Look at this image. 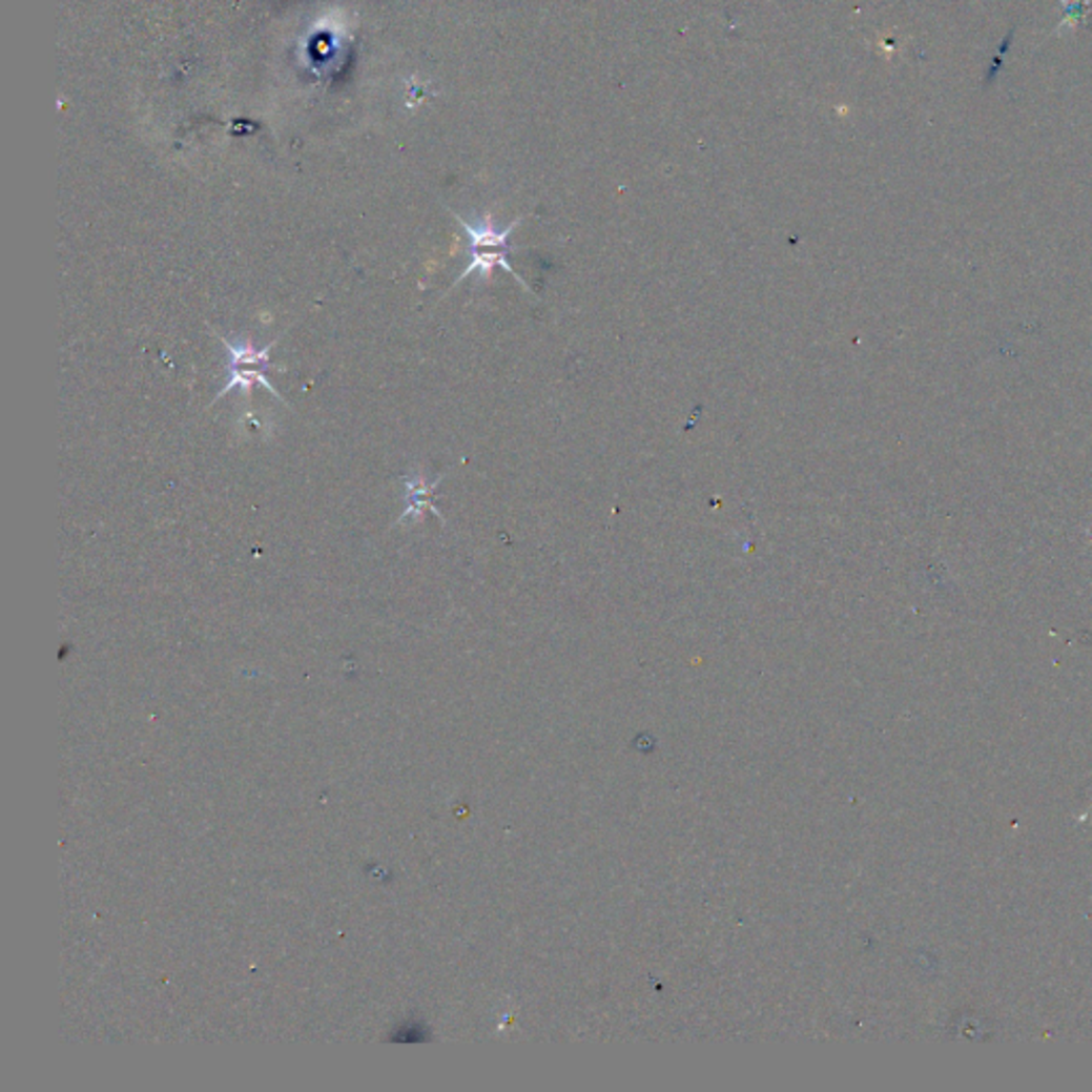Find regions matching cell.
Segmentation results:
<instances>
[{"label":"cell","mask_w":1092,"mask_h":1092,"mask_svg":"<svg viewBox=\"0 0 1092 1092\" xmlns=\"http://www.w3.org/2000/svg\"><path fill=\"white\" fill-rule=\"evenodd\" d=\"M229 370H231L229 383H227V385H225V387L221 389V393H218V395L213 397L211 406H213L215 401H221V397H223V395H227V393H231L233 389H240V393H242V395H244L246 399H250V395H252V389H254V387H263V389H267V391H269V393H271V395H273V397L277 399V401L286 404V401L282 399V395L277 393V389H275V387H273V385L269 383V378H267V376H265V374H263L261 370H242V368H229Z\"/></svg>","instance_id":"obj_5"},{"label":"cell","mask_w":1092,"mask_h":1092,"mask_svg":"<svg viewBox=\"0 0 1092 1092\" xmlns=\"http://www.w3.org/2000/svg\"><path fill=\"white\" fill-rule=\"evenodd\" d=\"M453 215H455V221L461 225V229L468 233L470 248H476V250H506V248H511V246H508V240H511L513 231L521 223V218H517V221L508 225L506 229H497L491 213H482L478 221H474V223L466 221V218H461L459 213H453Z\"/></svg>","instance_id":"obj_2"},{"label":"cell","mask_w":1092,"mask_h":1092,"mask_svg":"<svg viewBox=\"0 0 1092 1092\" xmlns=\"http://www.w3.org/2000/svg\"><path fill=\"white\" fill-rule=\"evenodd\" d=\"M442 482V476L435 478L433 482H427V478L420 474V472H414L412 476H406L404 478V485H406V511L404 515L397 519L395 526H414V523H420V519L425 517V513H433L435 517H438L442 523H445V517L442 513L435 508L431 495L435 491V487H438Z\"/></svg>","instance_id":"obj_1"},{"label":"cell","mask_w":1092,"mask_h":1092,"mask_svg":"<svg viewBox=\"0 0 1092 1092\" xmlns=\"http://www.w3.org/2000/svg\"><path fill=\"white\" fill-rule=\"evenodd\" d=\"M213 335L223 342V346L227 348L229 352V368H240V366H267L269 363V356H271V350L273 346L277 344V339L269 342L267 346L263 348H256L252 339H240V342H229L227 337H223V333L213 331Z\"/></svg>","instance_id":"obj_4"},{"label":"cell","mask_w":1092,"mask_h":1092,"mask_svg":"<svg viewBox=\"0 0 1092 1092\" xmlns=\"http://www.w3.org/2000/svg\"><path fill=\"white\" fill-rule=\"evenodd\" d=\"M508 252H511V248H506V250H476V248H470V263H468V267L457 275V280H455L453 286H457V284H459L461 280H466L470 273H478L480 282H489L493 269H495V267H501V269H506L508 273H513L515 280H517L521 286L530 288L528 282H526V280H523V277L513 269L511 263H508Z\"/></svg>","instance_id":"obj_3"}]
</instances>
